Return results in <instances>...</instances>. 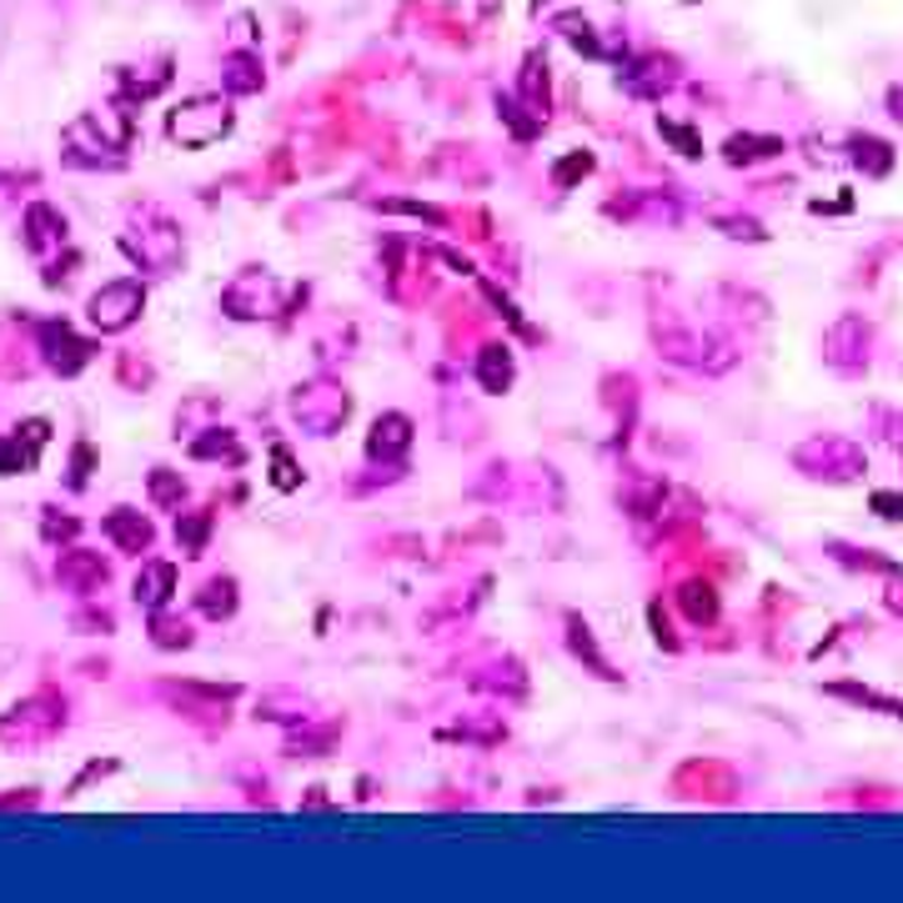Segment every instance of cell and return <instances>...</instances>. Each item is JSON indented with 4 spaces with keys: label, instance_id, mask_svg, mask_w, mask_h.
Listing matches in <instances>:
<instances>
[{
    "label": "cell",
    "instance_id": "cell-25",
    "mask_svg": "<svg viewBox=\"0 0 903 903\" xmlns=\"http://www.w3.org/2000/svg\"><path fill=\"white\" fill-rule=\"evenodd\" d=\"M272 482H276V488H297V482H301V477H297V467H292V452H286V447H276L272 452Z\"/></svg>",
    "mask_w": 903,
    "mask_h": 903
},
{
    "label": "cell",
    "instance_id": "cell-11",
    "mask_svg": "<svg viewBox=\"0 0 903 903\" xmlns=\"http://www.w3.org/2000/svg\"><path fill=\"white\" fill-rule=\"evenodd\" d=\"M412 447V422L407 416H397V412H387L372 427V437H367V452L372 457H402V452Z\"/></svg>",
    "mask_w": 903,
    "mask_h": 903
},
{
    "label": "cell",
    "instance_id": "cell-20",
    "mask_svg": "<svg viewBox=\"0 0 903 903\" xmlns=\"http://www.w3.org/2000/svg\"><path fill=\"white\" fill-rule=\"evenodd\" d=\"M191 457H226V462H237L241 447L231 432H212V437H196L191 442Z\"/></svg>",
    "mask_w": 903,
    "mask_h": 903
},
{
    "label": "cell",
    "instance_id": "cell-13",
    "mask_svg": "<svg viewBox=\"0 0 903 903\" xmlns=\"http://www.w3.org/2000/svg\"><path fill=\"white\" fill-rule=\"evenodd\" d=\"M226 91H231V95L262 91V60L251 56V50H237V56L226 60Z\"/></svg>",
    "mask_w": 903,
    "mask_h": 903
},
{
    "label": "cell",
    "instance_id": "cell-10",
    "mask_svg": "<svg viewBox=\"0 0 903 903\" xmlns=\"http://www.w3.org/2000/svg\"><path fill=\"white\" fill-rule=\"evenodd\" d=\"M171 593H176V568L171 562H146L141 572H136V603L141 607H167Z\"/></svg>",
    "mask_w": 903,
    "mask_h": 903
},
{
    "label": "cell",
    "instance_id": "cell-6",
    "mask_svg": "<svg viewBox=\"0 0 903 903\" xmlns=\"http://www.w3.org/2000/svg\"><path fill=\"white\" fill-rule=\"evenodd\" d=\"M41 346H46V362L60 372V377H76V372L91 362V352H95V346L81 342L66 321H60V327H56V321H50V327H41Z\"/></svg>",
    "mask_w": 903,
    "mask_h": 903
},
{
    "label": "cell",
    "instance_id": "cell-23",
    "mask_svg": "<svg viewBox=\"0 0 903 903\" xmlns=\"http://www.w3.org/2000/svg\"><path fill=\"white\" fill-rule=\"evenodd\" d=\"M658 136H663V141H673L683 156H702V141L688 132V126H677V121H658Z\"/></svg>",
    "mask_w": 903,
    "mask_h": 903
},
{
    "label": "cell",
    "instance_id": "cell-15",
    "mask_svg": "<svg viewBox=\"0 0 903 903\" xmlns=\"http://www.w3.org/2000/svg\"><path fill=\"white\" fill-rule=\"evenodd\" d=\"M477 377H482V387H488V392H502V387L512 381L507 346H488V352H482V362H477Z\"/></svg>",
    "mask_w": 903,
    "mask_h": 903
},
{
    "label": "cell",
    "instance_id": "cell-17",
    "mask_svg": "<svg viewBox=\"0 0 903 903\" xmlns=\"http://www.w3.org/2000/svg\"><path fill=\"white\" fill-rule=\"evenodd\" d=\"M25 467H36V447L15 432V437H0V477H15Z\"/></svg>",
    "mask_w": 903,
    "mask_h": 903
},
{
    "label": "cell",
    "instance_id": "cell-27",
    "mask_svg": "<svg viewBox=\"0 0 903 903\" xmlns=\"http://www.w3.org/2000/svg\"><path fill=\"white\" fill-rule=\"evenodd\" d=\"M91 477V447H76V462H71V488H85Z\"/></svg>",
    "mask_w": 903,
    "mask_h": 903
},
{
    "label": "cell",
    "instance_id": "cell-1",
    "mask_svg": "<svg viewBox=\"0 0 903 903\" xmlns=\"http://www.w3.org/2000/svg\"><path fill=\"white\" fill-rule=\"evenodd\" d=\"M167 132H171V141H181L186 151H202V146L221 141V136L231 132V111H226L221 95H196V101L171 111Z\"/></svg>",
    "mask_w": 903,
    "mask_h": 903
},
{
    "label": "cell",
    "instance_id": "cell-7",
    "mask_svg": "<svg viewBox=\"0 0 903 903\" xmlns=\"http://www.w3.org/2000/svg\"><path fill=\"white\" fill-rule=\"evenodd\" d=\"M56 578L60 587H76V593H95V587H106V562L95 558V552H85V547H66L56 562Z\"/></svg>",
    "mask_w": 903,
    "mask_h": 903
},
{
    "label": "cell",
    "instance_id": "cell-19",
    "mask_svg": "<svg viewBox=\"0 0 903 903\" xmlns=\"http://www.w3.org/2000/svg\"><path fill=\"white\" fill-rule=\"evenodd\" d=\"M151 498H156V507H181V498H186V482H181V472L156 467V472H151Z\"/></svg>",
    "mask_w": 903,
    "mask_h": 903
},
{
    "label": "cell",
    "instance_id": "cell-22",
    "mask_svg": "<svg viewBox=\"0 0 903 903\" xmlns=\"http://www.w3.org/2000/svg\"><path fill=\"white\" fill-rule=\"evenodd\" d=\"M683 607H688L693 622H713V613H718V603H713L708 587H683Z\"/></svg>",
    "mask_w": 903,
    "mask_h": 903
},
{
    "label": "cell",
    "instance_id": "cell-18",
    "mask_svg": "<svg viewBox=\"0 0 903 903\" xmlns=\"http://www.w3.org/2000/svg\"><path fill=\"white\" fill-rule=\"evenodd\" d=\"M151 642H156V648H191V628L181 618H171V613H161V607H156V613H151Z\"/></svg>",
    "mask_w": 903,
    "mask_h": 903
},
{
    "label": "cell",
    "instance_id": "cell-21",
    "mask_svg": "<svg viewBox=\"0 0 903 903\" xmlns=\"http://www.w3.org/2000/svg\"><path fill=\"white\" fill-rule=\"evenodd\" d=\"M587 171H593V156H587V151H572V156H562L558 167H552V181H558V186H572V181H583Z\"/></svg>",
    "mask_w": 903,
    "mask_h": 903
},
{
    "label": "cell",
    "instance_id": "cell-24",
    "mask_svg": "<svg viewBox=\"0 0 903 903\" xmlns=\"http://www.w3.org/2000/svg\"><path fill=\"white\" fill-rule=\"evenodd\" d=\"M773 151H778V141H753V136L748 141H743V136L728 141V161H758V156H773Z\"/></svg>",
    "mask_w": 903,
    "mask_h": 903
},
{
    "label": "cell",
    "instance_id": "cell-14",
    "mask_svg": "<svg viewBox=\"0 0 903 903\" xmlns=\"http://www.w3.org/2000/svg\"><path fill=\"white\" fill-rule=\"evenodd\" d=\"M196 603H202L206 618H231V613H237V583H231V578H212Z\"/></svg>",
    "mask_w": 903,
    "mask_h": 903
},
{
    "label": "cell",
    "instance_id": "cell-12",
    "mask_svg": "<svg viewBox=\"0 0 903 903\" xmlns=\"http://www.w3.org/2000/svg\"><path fill=\"white\" fill-rule=\"evenodd\" d=\"M60 237H66V216H56L46 202H36L31 212H25V247H31V251L56 247Z\"/></svg>",
    "mask_w": 903,
    "mask_h": 903
},
{
    "label": "cell",
    "instance_id": "cell-5",
    "mask_svg": "<svg viewBox=\"0 0 903 903\" xmlns=\"http://www.w3.org/2000/svg\"><path fill=\"white\" fill-rule=\"evenodd\" d=\"M292 407H297L301 427L317 432V437H332V432L346 422V397L336 392V387H301Z\"/></svg>",
    "mask_w": 903,
    "mask_h": 903
},
{
    "label": "cell",
    "instance_id": "cell-2",
    "mask_svg": "<svg viewBox=\"0 0 903 903\" xmlns=\"http://www.w3.org/2000/svg\"><path fill=\"white\" fill-rule=\"evenodd\" d=\"M66 723V702L56 698V693H36V698H25L15 702L11 713L0 718V743H41V738H50L56 728Z\"/></svg>",
    "mask_w": 903,
    "mask_h": 903
},
{
    "label": "cell",
    "instance_id": "cell-26",
    "mask_svg": "<svg viewBox=\"0 0 903 903\" xmlns=\"http://www.w3.org/2000/svg\"><path fill=\"white\" fill-rule=\"evenodd\" d=\"M121 377L132 381V387H146V381H151V367H146V362H132V357H121Z\"/></svg>",
    "mask_w": 903,
    "mask_h": 903
},
{
    "label": "cell",
    "instance_id": "cell-8",
    "mask_svg": "<svg viewBox=\"0 0 903 903\" xmlns=\"http://www.w3.org/2000/svg\"><path fill=\"white\" fill-rule=\"evenodd\" d=\"M126 251H132L141 266H151V272H167V266H176V256H181V237L167 221H156L146 237H126Z\"/></svg>",
    "mask_w": 903,
    "mask_h": 903
},
{
    "label": "cell",
    "instance_id": "cell-3",
    "mask_svg": "<svg viewBox=\"0 0 903 903\" xmlns=\"http://www.w3.org/2000/svg\"><path fill=\"white\" fill-rule=\"evenodd\" d=\"M141 307H146V286L141 282H111L91 297L85 317H91L95 332H126V327L141 317Z\"/></svg>",
    "mask_w": 903,
    "mask_h": 903
},
{
    "label": "cell",
    "instance_id": "cell-16",
    "mask_svg": "<svg viewBox=\"0 0 903 903\" xmlns=\"http://www.w3.org/2000/svg\"><path fill=\"white\" fill-rule=\"evenodd\" d=\"M206 537H212V512H186V517L176 523V542H181V552H186V558H196V552H202Z\"/></svg>",
    "mask_w": 903,
    "mask_h": 903
},
{
    "label": "cell",
    "instance_id": "cell-4",
    "mask_svg": "<svg viewBox=\"0 0 903 903\" xmlns=\"http://www.w3.org/2000/svg\"><path fill=\"white\" fill-rule=\"evenodd\" d=\"M221 307L241 321H256V317H276L282 311V286L272 282L266 272H241L237 282L226 286Z\"/></svg>",
    "mask_w": 903,
    "mask_h": 903
},
{
    "label": "cell",
    "instance_id": "cell-9",
    "mask_svg": "<svg viewBox=\"0 0 903 903\" xmlns=\"http://www.w3.org/2000/svg\"><path fill=\"white\" fill-rule=\"evenodd\" d=\"M106 537L121 547V552H146L156 533H151V523H146L141 512L116 507V512H111V517H106Z\"/></svg>",
    "mask_w": 903,
    "mask_h": 903
}]
</instances>
